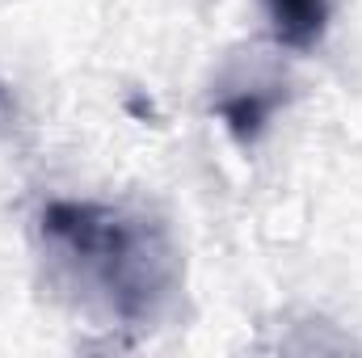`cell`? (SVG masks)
Segmentation results:
<instances>
[{
    "instance_id": "cell-1",
    "label": "cell",
    "mask_w": 362,
    "mask_h": 358,
    "mask_svg": "<svg viewBox=\"0 0 362 358\" xmlns=\"http://www.w3.org/2000/svg\"><path fill=\"white\" fill-rule=\"evenodd\" d=\"M42 245L72 291L118 329L160 325L181 295V253L152 215L59 198L42 207Z\"/></svg>"
},
{
    "instance_id": "cell-2",
    "label": "cell",
    "mask_w": 362,
    "mask_h": 358,
    "mask_svg": "<svg viewBox=\"0 0 362 358\" xmlns=\"http://www.w3.org/2000/svg\"><path fill=\"white\" fill-rule=\"evenodd\" d=\"M278 105H286V76L278 68H270L266 59L232 64L215 81V97H211V110L223 118L228 135L240 148H253L266 135Z\"/></svg>"
},
{
    "instance_id": "cell-3",
    "label": "cell",
    "mask_w": 362,
    "mask_h": 358,
    "mask_svg": "<svg viewBox=\"0 0 362 358\" xmlns=\"http://www.w3.org/2000/svg\"><path fill=\"white\" fill-rule=\"evenodd\" d=\"M333 4L337 0H266L274 38L291 51H312L329 30Z\"/></svg>"
},
{
    "instance_id": "cell-4",
    "label": "cell",
    "mask_w": 362,
    "mask_h": 358,
    "mask_svg": "<svg viewBox=\"0 0 362 358\" xmlns=\"http://www.w3.org/2000/svg\"><path fill=\"white\" fill-rule=\"evenodd\" d=\"M13 122H17V101L0 85V135H13Z\"/></svg>"
}]
</instances>
